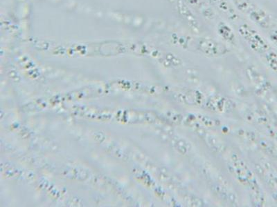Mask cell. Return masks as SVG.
Segmentation results:
<instances>
[{"instance_id": "1", "label": "cell", "mask_w": 277, "mask_h": 207, "mask_svg": "<svg viewBox=\"0 0 277 207\" xmlns=\"http://www.w3.org/2000/svg\"><path fill=\"white\" fill-rule=\"evenodd\" d=\"M199 46L204 52L209 55H222L226 52L225 48L222 47L220 44L210 40V39H203L199 42Z\"/></svg>"}]
</instances>
